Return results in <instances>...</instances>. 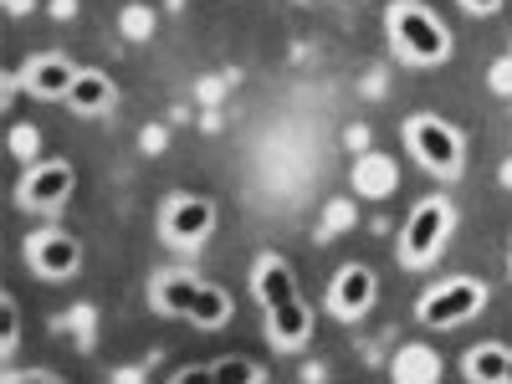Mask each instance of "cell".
Returning <instances> with one entry per match:
<instances>
[{
  "label": "cell",
  "instance_id": "cell-1",
  "mask_svg": "<svg viewBox=\"0 0 512 384\" xmlns=\"http://www.w3.org/2000/svg\"><path fill=\"white\" fill-rule=\"evenodd\" d=\"M395 41L405 47L410 62H446V52H451L446 26L431 11H420V6H400L395 11Z\"/></svg>",
  "mask_w": 512,
  "mask_h": 384
},
{
  "label": "cell",
  "instance_id": "cell-2",
  "mask_svg": "<svg viewBox=\"0 0 512 384\" xmlns=\"http://www.w3.org/2000/svg\"><path fill=\"white\" fill-rule=\"evenodd\" d=\"M482 303H487V287H482L477 277H456V282L436 287V292L420 303V323H425V328H451V323H461V318H472Z\"/></svg>",
  "mask_w": 512,
  "mask_h": 384
},
{
  "label": "cell",
  "instance_id": "cell-3",
  "mask_svg": "<svg viewBox=\"0 0 512 384\" xmlns=\"http://www.w3.org/2000/svg\"><path fill=\"white\" fill-rule=\"evenodd\" d=\"M446 231H451V210H446V200H425V205H415V216H410V226H405V241H400V256H405L410 267L431 262V256L441 251V241H446Z\"/></svg>",
  "mask_w": 512,
  "mask_h": 384
},
{
  "label": "cell",
  "instance_id": "cell-4",
  "mask_svg": "<svg viewBox=\"0 0 512 384\" xmlns=\"http://www.w3.org/2000/svg\"><path fill=\"white\" fill-rule=\"evenodd\" d=\"M410 149L425 169H436V175H456L461 169V139L441 118H410Z\"/></svg>",
  "mask_w": 512,
  "mask_h": 384
},
{
  "label": "cell",
  "instance_id": "cell-5",
  "mask_svg": "<svg viewBox=\"0 0 512 384\" xmlns=\"http://www.w3.org/2000/svg\"><path fill=\"white\" fill-rule=\"evenodd\" d=\"M72 195V164H36L21 180V205L31 210H57Z\"/></svg>",
  "mask_w": 512,
  "mask_h": 384
},
{
  "label": "cell",
  "instance_id": "cell-6",
  "mask_svg": "<svg viewBox=\"0 0 512 384\" xmlns=\"http://www.w3.org/2000/svg\"><path fill=\"white\" fill-rule=\"evenodd\" d=\"M210 226H216V205L210 200H175L164 210V236L175 246H195L210 236Z\"/></svg>",
  "mask_w": 512,
  "mask_h": 384
},
{
  "label": "cell",
  "instance_id": "cell-7",
  "mask_svg": "<svg viewBox=\"0 0 512 384\" xmlns=\"http://www.w3.org/2000/svg\"><path fill=\"white\" fill-rule=\"evenodd\" d=\"M77 262H82V246L72 236H62V231H47V236L31 241V267L41 277H72Z\"/></svg>",
  "mask_w": 512,
  "mask_h": 384
},
{
  "label": "cell",
  "instance_id": "cell-8",
  "mask_svg": "<svg viewBox=\"0 0 512 384\" xmlns=\"http://www.w3.org/2000/svg\"><path fill=\"white\" fill-rule=\"evenodd\" d=\"M369 303H374V272L369 267H344L333 277V313L338 318H359V313H369Z\"/></svg>",
  "mask_w": 512,
  "mask_h": 384
},
{
  "label": "cell",
  "instance_id": "cell-9",
  "mask_svg": "<svg viewBox=\"0 0 512 384\" xmlns=\"http://www.w3.org/2000/svg\"><path fill=\"white\" fill-rule=\"evenodd\" d=\"M72 82H77V67L62 62V57H36V62L26 67V88H31L36 98H67Z\"/></svg>",
  "mask_w": 512,
  "mask_h": 384
},
{
  "label": "cell",
  "instance_id": "cell-10",
  "mask_svg": "<svg viewBox=\"0 0 512 384\" xmlns=\"http://www.w3.org/2000/svg\"><path fill=\"white\" fill-rule=\"evenodd\" d=\"M267 313H272V338H277L282 349H297V344L313 333V313H308L303 297H287V303H277V308H267Z\"/></svg>",
  "mask_w": 512,
  "mask_h": 384
},
{
  "label": "cell",
  "instance_id": "cell-11",
  "mask_svg": "<svg viewBox=\"0 0 512 384\" xmlns=\"http://www.w3.org/2000/svg\"><path fill=\"white\" fill-rule=\"evenodd\" d=\"M195 297H200V282L185 277V272H175V277H164V282L154 287V308L169 313V318H190Z\"/></svg>",
  "mask_w": 512,
  "mask_h": 384
},
{
  "label": "cell",
  "instance_id": "cell-12",
  "mask_svg": "<svg viewBox=\"0 0 512 384\" xmlns=\"http://www.w3.org/2000/svg\"><path fill=\"white\" fill-rule=\"evenodd\" d=\"M256 297H262L267 308H277V303H287V297H297V282H292V267L287 262H256Z\"/></svg>",
  "mask_w": 512,
  "mask_h": 384
},
{
  "label": "cell",
  "instance_id": "cell-13",
  "mask_svg": "<svg viewBox=\"0 0 512 384\" xmlns=\"http://www.w3.org/2000/svg\"><path fill=\"white\" fill-rule=\"evenodd\" d=\"M67 103H72L77 113H103V108L113 103V82H108L103 72H77Z\"/></svg>",
  "mask_w": 512,
  "mask_h": 384
},
{
  "label": "cell",
  "instance_id": "cell-14",
  "mask_svg": "<svg viewBox=\"0 0 512 384\" xmlns=\"http://www.w3.org/2000/svg\"><path fill=\"white\" fill-rule=\"evenodd\" d=\"M466 379H477V384H502L512 379V354L487 344V349H472L466 354Z\"/></svg>",
  "mask_w": 512,
  "mask_h": 384
},
{
  "label": "cell",
  "instance_id": "cell-15",
  "mask_svg": "<svg viewBox=\"0 0 512 384\" xmlns=\"http://www.w3.org/2000/svg\"><path fill=\"white\" fill-rule=\"evenodd\" d=\"M226 318H231V297H226V287L200 282V297H195V308H190V323H195V328H221Z\"/></svg>",
  "mask_w": 512,
  "mask_h": 384
},
{
  "label": "cell",
  "instance_id": "cell-16",
  "mask_svg": "<svg viewBox=\"0 0 512 384\" xmlns=\"http://www.w3.org/2000/svg\"><path fill=\"white\" fill-rule=\"evenodd\" d=\"M216 379H221V384H226V379H231V384H251L256 369H251L246 359H226V364H216Z\"/></svg>",
  "mask_w": 512,
  "mask_h": 384
},
{
  "label": "cell",
  "instance_id": "cell-17",
  "mask_svg": "<svg viewBox=\"0 0 512 384\" xmlns=\"http://www.w3.org/2000/svg\"><path fill=\"white\" fill-rule=\"evenodd\" d=\"M461 6H472V11H482V16H487V11H497V6H502V0H461Z\"/></svg>",
  "mask_w": 512,
  "mask_h": 384
}]
</instances>
